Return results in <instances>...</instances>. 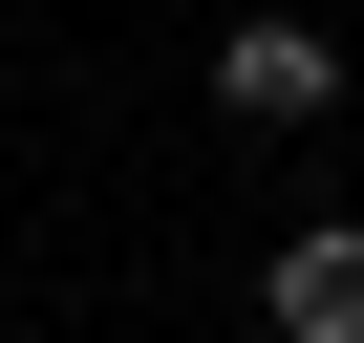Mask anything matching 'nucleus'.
Returning a JSON list of instances; mask_svg holds the SVG:
<instances>
[{"instance_id":"obj_1","label":"nucleus","mask_w":364,"mask_h":343,"mask_svg":"<svg viewBox=\"0 0 364 343\" xmlns=\"http://www.w3.org/2000/svg\"><path fill=\"white\" fill-rule=\"evenodd\" d=\"M215 107H236V129H321V107H343V43H321V22H215Z\"/></svg>"},{"instance_id":"obj_2","label":"nucleus","mask_w":364,"mask_h":343,"mask_svg":"<svg viewBox=\"0 0 364 343\" xmlns=\"http://www.w3.org/2000/svg\"><path fill=\"white\" fill-rule=\"evenodd\" d=\"M257 322H279V343H364V215H321V236H279V279H257Z\"/></svg>"}]
</instances>
